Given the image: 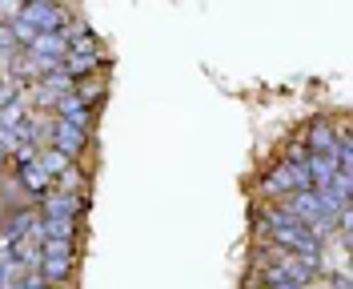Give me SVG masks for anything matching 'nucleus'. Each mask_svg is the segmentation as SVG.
Segmentation results:
<instances>
[{
	"mask_svg": "<svg viewBox=\"0 0 353 289\" xmlns=\"http://www.w3.org/2000/svg\"><path fill=\"white\" fill-rule=\"evenodd\" d=\"M17 17H21L37 37H44V32H65L68 24L77 21L72 12H65V4H48V0H32V4H21L17 8Z\"/></svg>",
	"mask_w": 353,
	"mask_h": 289,
	"instance_id": "f257e3e1",
	"label": "nucleus"
},
{
	"mask_svg": "<svg viewBox=\"0 0 353 289\" xmlns=\"http://www.w3.org/2000/svg\"><path fill=\"white\" fill-rule=\"evenodd\" d=\"M44 145L77 161V157L88 149V133H85V129H77V125H68V121H57V117H48V133H44Z\"/></svg>",
	"mask_w": 353,
	"mask_h": 289,
	"instance_id": "f03ea898",
	"label": "nucleus"
},
{
	"mask_svg": "<svg viewBox=\"0 0 353 289\" xmlns=\"http://www.w3.org/2000/svg\"><path fill=\"white\" fill-rule=\"evenodd\" d=\"M88 205L85 193H72V189H52V193H44L41 197V213L37 217H68V221H77V213Z\"/></svg>",
	"mask_w": 353,
	"mask_h": 289,
	"instance_id": "7ed1b4c3",
	"label": "nucleus"
},
{
	"mask_svg": "<svg viewBox=\"0 0 353 289\" xmlns=\"http://www.w3.org/2000/svg\"><path fill=\"white\" fill-rule=\"evenodd\" d=\"M301 145H305V153H321V157L337 153V137H333V121L330 117H317V121L305 129Z\"/></svg>",
	"mask_w": 353,
	"mask_h": 289,
	"instance_id": "20e7f679",
	"label": "nucleus"
},
{
	"mask_svg": "<svg viewBox=\"0 0 353 289\" xmlns=\"http://www.w3.org/2000/svg\"><path fill=\"white\" fill-rule=\"evenodd\" d=\"M72 273H77V257H41L37 261V277L52 289H65L72 281Z\"/></svg>",
	"mask_w": 353,
	"mask_h": 289,
	"instance_id": "39448f33",
	"label": "nucleus"
},
{
	"mask_svg": "<svg viewBox=\"0 0 353 289\" xmlns=\"http://www.w3.org/2000/svg\"><path fill=\"white\" fill-rule=\"evenodd\" d=\"M261 193L265 197H289L293 193V169H289V161H281V165H273L269 173L261 177Z\"/></svg>",
	"mask_w": 353,
	"mask_h": 289,
	"instance_id": "423d86ee",
	"label": "nucleus"
},
{
	"mask_svg": "<svg viewBox=\"0 0 353 289\" xmlns=\"http://www.w3.org/2000/svg\"><path fill=\"white\" fill-rule=\"evenodd\" d=\"M37 165H41L44 173H48V181H52V185H57V181H65L68 173L77 169V161H72V157L57 153V149H48V145H44L41 153H37Z\"/></svg>",
	"mask_w": 353,
	"mask_h": 289,
	"instance_id": "0eeeda50",
	"label": "nucleus"
},
{
	"mask_svg": "<svg viewBox=\"0 0 353 289\" xmlns=\"http://www.w3.org/2000/svg\"><path fill=\"white\" fill-rule=\"evenodd\" d=\"M17 169V181H21L24 189L32 193V197H44V193H52V181H48V173H44L37 161H28V165H12Z\"/></svg>",
	"mask_w": 353,
	"mask_h": 289,
	"instance_id": "6e6552de",
	"label": "nucleus"
},
{
	"mask_svg": "<svg viewBox=\"0 0 353 289\" xmlns=\"http://www.w3.org/2000/svg\"><path fill=\"white\" fill-rule=\"evenodd\" d=\"M72 97H81L88 109H97L101 97H105V81H101V77H88V81H81V85H72Z\"/></svg>",
	"mask_w": 353,
	"mask_h": 289,
	"instance_id": "1a4fd4ad",
	"label": "nucleus"
},
{
	"mask_svg": "<svg viewBox=\"0 0 353 289\" xmlns=\"http://www.w3.org/2000/svg\"><path fill=\"white\" fill-rule=\"evenodd\" d=\"M4 165H8V157H4V153H0V169H4Z\"/></svg>",
	"mask_w": 353,
	"mask_h": 289,
	"instance_id": "9d476101",
	"label": "nucleus"
}]
</instances>
